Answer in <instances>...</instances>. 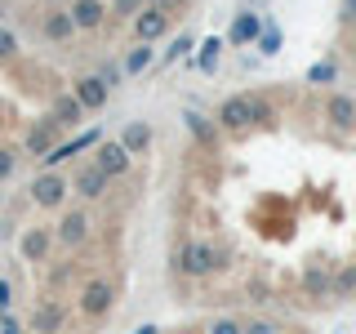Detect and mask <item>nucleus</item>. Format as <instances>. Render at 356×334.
I'll list each match as a JSON object with an SVG mask.
<instances>
[{"mask_svg":"<svg viewBox=\"0 0 356 334\" xmlns=\"http://www.w3.org/2000/svg\"><path fill=\"white\" fill-rule=\"evenodd\" d=\"M232 263V245H222L218 237H183L174 245V272L187 281H209V276L227 272Z\"/></svg>","mask_w":356,"mask_h":334,"instance_id":"nucleus-1","label":"nucleus"},{"mask_svg":"<svg viewBox=\"0 0 356 334\" xmlns=\"http://www.w3.org/2000/svg\"><path fill=\"white\" fill-rule=\"evenodd\" d=\"M259 107H263V94H227L218 103L214 111V120H218V129L222 134H250V129H259Z\"/></svg>","mask_w":356,"mask_h":334,"instance_id":"nucleus-2","label":"nucleus"},{"mask_svg":"<svg viewBox=\"0 0 356 334\" xmlns=\"http://www.w3.org/2000/svg\"><path fill=\"white\" fill-rule=\"evenodd\" d=\"M111 308H116V281L111 276H85L76 285V312L85 321H103L111 317Z\"/></svg>","mask_w":356,"mask_h":334,"instance_id":"nucleus-3","label":"nucleus"},{"mask_svg":"<svg viewBox=\"0 0 356 334\" xmlns=\"http://www.w3.org/2000/svg\"><path fill=\"white\" fill-rule=\"evenodd\" d=\"M63 125H58V120H54L49 116V111H44V116L40 120H31V125H27V134H22V161H36V165H44V156H49V152H58L63 148Z\"/></svg>","mask_w":356,"mask_h":334,"instance_id":"nucleus-4","label":"nucleus"},{"mask_svg":"<svg viewBox=\"0 0 356 334\" xmlns=\"http://www.w3.org/2000/svg\"><path fill=\"white\" fill-rule=\"evenodd\" d=\"M27 196H31V205H40V209H67L72 178L58 174V170H40V174L27 183Z\"/></svg>","mask_w":356,"mask_h":334,"instance_id":"nucleus-5","label":"nucleus"},{"mask_svg":"<svg viewBox=\"0 0 356 334\" xmlns=\"http://www.w3.org/2000/svg\"><path fill=\"white\" fill-rule=\"evenodd\" d=\"M89 237H94V218H89L85 205H67L58 228H54V241L63 245V250H81V245H89Z\"/></svg>","mask_w":356,"mask_h":334,"instance_id":"nucleus-6","label":"nucleus"},{"mask_svg":"<svg viewBox=\"0 0 356 334\" xmlns=\"http://www.w3.org/2000/svg\"><path fill=\"white\" fill-rule=\"evenodd\" d=\"M67 317H72V308H67L58 294H44L40 303L31 308V317H27V334H63Z\"/></svg>","mask_w":356,"mask_h":334,"instance_id":"nucleus-7","label":"nucleus"},{"mask_svg":"<svg viewBox=\"0 0 356 334\" xmlns=\"http://www.w3.org/2000/svg\"><path fill=\"white\" fill-rule=\"evenodd\" d=\"M54 250H58V241H54V228H44V223H31V228H22V237H18V254H22V263L44 267Z\"/></svg>","mask_w":356,"mask_h":334,"instance_id":"nucleus-8","label":"nucleus"},{"mask_svg":"<svg viewBox=\"0 0 356 334\" xmlns=\"http://www.w3.org/2000/svg\"><path fill=\"white\" fill-rule=\"evenodd\" d=\"M94 165L98 170H103L111 183H116V178H129V170H134V156H129V148L120 138H103L94 148Z\"/></svg>","mask_w":356,"mask_h":334,"instance_id":"nucleus-9","label":"nucleus"},{"mask_svg":"<svg viewBox=\"0 0 356 334\" xmlns=\"http://www.w3.org/2000/svg\"><path fill=\"white\" fill-rule=\"evenodd\" d=\"M107 187H111V178L94 165V156H89V161H76V170H72V192L81 196V200H103Z\"/></svg>","mask_w":356,"mask_h":334,"instance_id":"nucleus-10","label":"nucleus"},{"mask_svg":"<svg viewBox=\"0 0 356 334\" xmlns=\"http://www.w3.org/2000/svg\"><path fill=\"white\" fill-rule=\"evenodd\" d=\"M72 94H76V103H81L85 111H103L111 103V89L103 85V76H98V72H81L72 81Z\"/></svg>","mask_w":356,"mask_h":334,"instance_id":"nucleus-11","label":"nucleus"},{"mask_svg":"<svg viewBox=\"0 0 356 334\" xmlns=\"http://www.w3.org/2000/svg\"><path fill=\"white\" fill-rule=\"evenodd\" d=\"M36 31H40V40H49V45H72L76 22H72V14H67V5H54V9H44V14H40Z\"/></svg>","mask_w":356,"mask_h":334,"instance_id":"nucleus-12","label":"nucleus"},{"mask_svg":"<svg viewBox=\"0 0 356 334\" xmlns=\"http://www.w3.org/2000/svg\"><path fill=\"white\" fill-rule=\"evenodd\" d=\"M67 14H72L76 31H103L111 22L107 0H67Z\"/></svg>","mask_w":356,"mask_h":334,"instance_id":"nucleus-13","label":"nucleus"},{"mask_svg":"<svg viewBox=\"0 0 356 334\" xmlns=\"http://www.w3.org/2000/svg\"><path fill=\"white\" fill-rule=\"evenodd\" d=\"M321 116H325V125L334 134H356V98L352 94H330L325 107H321Z\"/></svg>","mask_w":356,"mask_h":334,"instance_id":"nucleus-14","label":"nucleus"},{"mask_svg":"<svg viewBox=\"0 0 356 334\" xmlns=\"http://www.w3.org/2000/svg\"><path fill=\"white\" fill-rule=\"evenodd\" d=\"M330 285H334V267L330 263H307L303 276H298V289H303L307 303H330Z\"/></svg>","mask_w":356,"mask_h":334,"instance_id":"nucleus-15","label":"nucleus"},{"mask_svg":"<svg viewBox=\"0 0 356 334\" xmlns=\"http://www.w3.org/2000/svg\"><path fill=\"white\" fill-rule=\"evenodd\" d=\"M129 27H134V40H147V45H156V40H165V36H170V31H174V18L147 5V9H143L138 18L129 22Z\"/></svg>","mask_w":356,"mask_h":334,"instance_id":"nucleus-16","label":"nucleus"},{"mask_svg":"<svg viewBox=\"0 0 356 334\" xmlns=\"http://www.w3.org/2000/svg\"><path fill=\"white\" fill-rule=\"evenodd\" d=\"M183 129L196 138V148H200V152H214V148H218V134H222V129H218V120L200 116V111H192V107L183 111Z\"/></svg>","mask_w":356,"mask_h":334,"instance_id":"nucleus-17","label":"nucleus"},{"mask_svg":"<svg viewBox=\"0 0 356 334\" xmlns=\"http://www.w3.org/2000/svg\"><path fill=\"white\" fill-rule=\"evenodd\" d=\"M49 116L58 120L63 129H81V120L89 116V111H85L81 103H76V94H72V89H63V94H54V103H49Z\"/></svg>","mask_w":356,"mask_h":334,"instance_id":"nucleus-18","label":"nucleus"},{"mask_svg":"<svg viewBox=\"0 0 356 334\" xmlns=\"http://www.w3.org/2000/svg\"><path fill=\"white\" fill-rule=\"evenodd\" d=\"M356 299V263L334 267V285H330V303H352Z\"/></svg>","mask_w":356,"mask_h":334,"instance_id":"nucleus-19","label":"nucleus"},{"mask_svg":"<svg viewBox=\"0 0 356 334\" xmlns=\"http://www.w3.org/2000/svg\"><path fill=\"white\" fill-rule=\"evenodd\" d=\"M152 63H156V49H152L147 40H134L129 49H125V58H120V67H125V76H143Z\"/></svg>","mask_w":356,"mask_h":334,"instance_id":"nucleus-20","label":"nucleus"},{"mask_svg":"<svg viewBox=\"0 0 356 334\" xmlns=\"http://www.w3.org/2000/svg\"><path fill=\"white\" fill-rule=\"evenodd\" d=\"M152 138H156V134H152L147 120H129V125L120 129V143L129 148V156H143V152L152 148Z\"/></svg>","mask_w":356,"mask_h":334,"instance_id":"nucleus-21","label":"nucleus"},{"mask_svg":"<svg viewBox=\"0 0 356 334\" xmlns=\"http://www.w3.org/2000/svg\"><path fill=\"white\" fill-rule=\"evenodd\" d=\"M263 36V18L259 14H250V9H241L236 14V22H232V45H250V40H259Z\"/></svg>","mask_w":356,"mask_h":334,"instance_id":"nucleus-22","label":"nucleus"},{"mask_svg":"<svg viewBox=\"0 0 356 334\" xmlns=\"http://www.w3.org/2000/svg\"><path fill=\"white\" fill-rule=\"evenodd\" d=\"M107 9H111V18H116V22H134L143 9H147V0H107Z\"/></svg>","mask_w":356,"mask_h":334,"instance_id":"nucleus-23","label":"nucleus"},{"mask_svg":"<svg viewBox=\"0 0 356 334\" xmlns=\"http://www.w3.org/2000/svg\"><path fill=\"white\" fill-rule=\"evenodd\" d=\"M18 161H22V148H14V143H0V183H9V178L18 174Z\"/></svg>","mask_w":356,"mask_h":334,"instance_id":"nucleus-24","label":"nucleus"},{"mask_svg":"<svg viewBox=\"0 0 356 334\" xmlns=\"http://www.w3.org/2000/svg\"><path fill=\"white\" fill-rule=\"evenodd\" d=\"M334 81H339V63H334V58H321L307 72V85H334Z\"/></svg>","mask_w":356,"mask_h":334,"instance_id":"nucleus-25","label":"nucleus"},{"mask_svg":"<svg viewBox=\"0 0 356 334\" xmlns=\"http://www.w3.org/2000/svg\"><path fill=\"white\" fill-rule=\"evenodd\" d=\"M0 63H18V31L0 22Z\"/></svg>","mask_w":356,"mask_h":334,"instance_id":"nucleus-26","label":"nucleus"},{"mask_svg":"<svg viewBox=\"0 0 356 334\" xmlns=\"http://www.w3.org/2000/svg\"><path fill=\"white\" fill-rule=\"evenodd\" d=\"M98 76H103L107 89H120V81H125V67H120L116 58H103V63H98Z\"/></svg>","mask_w":356,"mask_h":334,"instance_id":"nucleus-27","label":"nucleus"},{"mask_svg":"<svg viewBox=\"0 0 356 334\" xmlns=\"http://www.w3.org/2000/svg\"><path fill=\"white\" fill-rule=\"evenodd\" d=\"M218 49H222V40H218V36H209L205 45H200V58H196V63H200V72H214V67H218Z\"/></svg>","mask_w":356,"mask_h":334,"instance_id":"nucleus-28","label":"nucleus"},{"mask_svg":"<svg viewBox=\"0 0 356 334\" xmlns=\"http://www.w3.org/2000/svg\"><path fill=\"white\" fill-rule=\"evenodd\" d=\"M147 5H152V9H161V14H170V18L178 22V18L187 14V9H192V0H147Z\"/></svg>","mask_w":356,"mask_h":334,"instance_id":"nucleus-29","label":"nucleus"},{"mask_svg":"<svg viewBox=\"0 0 356 334\" xmlns=\"http://www.w3.org/2000/svg\"><path fill=\"white\" fill-rule=\"evenodd\" d=\"M259 49H263V54H276V49H281V27H272V22H263Z\"/></svg>","mask_w":356,"mask_h":334,"instance_id":"nucleus-30","label":"nucleus"},{"mask_svg":"<svg viewBox=\"0 0 356 334\" xmlns=\"http://www.w3.org/2000/svg\"><path fill=\"white\" fill-rule=\"evenodd\" d=\"M192 45H196L192 36H174L170 49H165V63H174V58H183V54H192Z\"/></svg>","mask_w":356,"mask_h":334,"instance_id":"nucleus-31","label":"nucleus"},{"mask_svg":"<svg viewBox=\"0 0 356 334\" xmlns=\"http://www.w3.org/2000/svg\"><path fill=\"white\" fill-rule=\"evenodd\" d=\"M209 334H245L241 321H232V317H218L214 326H209Z\"/></svg>","mask_w":356,"mask_h":334,"instance_id":"nucleus-32","label":"nucleus"},{"mask_svg":"<svg viewBox=\"0 0 356 334\" xmlns=\"http://www.w3.org/2000/svg\"><path fill=\"white\" fill-rule=\"evenodd\" d=\"M14 303V285H9V276H0V312H9Z\"/></svg>","mask_w":356,"mask_h":334,"instance_id":"nucleus-33","label":"nucleus"},{"mask_svg":"<svg viewBox=\"0 0 356 334\" xmlns=\"http://www.w3.org/2000/svg\"><path fill=\"white\" fill-rule=\"evenodd\" d=\"M0 334H22V326L9 317V312H0Z\"/></svg>","mask_w":356,"mask_h":334,"instance_id":"nucleus-34","label":"nucleus"},{"mask_svg":"<svg viewBox=\"0 0 356 334\" xmlns=\"http://www.w3.org/2000/svg\"><path fill=\"white\" fill-rule=\"evenodd\" d=\"M245 334H281L272 326V321H254V326H245Z\"/></svg>","mask_w":356,"mask_h":334,"instance_id":"nucleus-35","label":"nucleus"},{"mask_svg":"<svg viewBox=\"0 0 356 334\" xmlns=\"http://www.w3.org/2000/svg\"><path fill=\"white\" fill-rule=\"evenodd\" d=\"M134 334H161V326H138Z\"/></svg>","mask_w":356,"mask_h":334,"instance_id":"nucleus-36","label":"nucleus"}]
</instances>
